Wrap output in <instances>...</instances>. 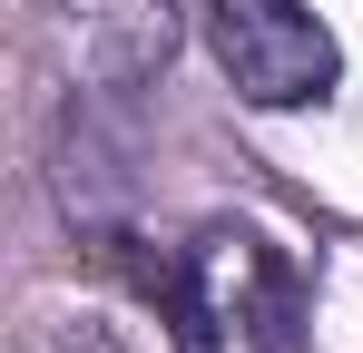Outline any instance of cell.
I'll return each mask as SVG.
<instances>
[{
	"instance_id": "1",
	"label": "cell",
	"mask_w": 363,
	"mask_h": 353,
	"mask_svg": "<svg viewBox=\"0 0 363 353\" xmlns=\"http://www.w3.org/2000/svg\"><path fill=\"white\" fill-rule=\"evenodd\" d=\"M206 50L245 108H314L344 79L334 30L304 0H206Z\"/></svg>"
},
{
	"instance_id": "2",
	"label": "cell",
	"mask_w": 363,
	"mask_h": 353,
	"mask_svg": "<svg viewBox=\"0 0 363 353\" xmlns=\"http://www.w3.org/2000/svg\"><path fill=\"white\" fill-rule=\"evenodd\" d=\"M196 265L216 285V314L255 353H295L304 344V275L285 265V245H265L255 226H206L196 235Z\"/></svg>"
},
{
	"instance_id": "4",
	"label": "cell",
	"mask_w": 363,
	"mask_h": 353,
	"mask_svg": "<svg viewBox=\"0 0 363 353\" xmlns=\"http://www.w3.org/2000/svg\"><path fill=\"white\" fill-rule=\"evenodd\" d=\"M60 40L89 89H147L177 59V0H69Z\"/></svg>"
},
{
	"instance_id": "3",
	"label": "cell",
	"mask_w": 363,
	"mask_h": 353,
	"mask_svg": "<svg viewBox=\"0 0 363 353\" xmlns=\"http://www.w3.org/2000/svg\"><path fill=\"white\" fill-rule=\"evenodd\" d=\"M99 265L128 275V294L167 324V344H177V353H226V314H216V285H206L196 245H157V235L99 226Z\"/></svg>"
}]
</instances>
